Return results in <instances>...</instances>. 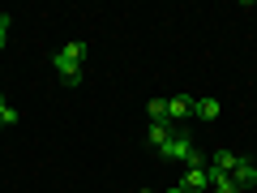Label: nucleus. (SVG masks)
<instances>
[{
    "label": "nucleus",
    "mask_w": 257,
    "mask_h": 193,
    "mask_svg": "<svg viewBox=\"0 0 257 193\" xmlns=\"http://www.w3.org/2000/svg\"><path fill=\"white\" fill-rule=\"evenodd\" d=\"M82 60H86V43L73 39V43H64L60 52H56L52 64H56V73H60L69 86H77V82H82Z\"/></svg>",
    "instance_id": "obj_1"
},
{
    "label": "nucleus",
    "mask_w": 257,
    "mask_h": 193,
    "mask_svg": "<svg viewBox=\"0 0 257 193\" xmlns=\"http://www.w3.org/2000/svg\"><path fill=\"white\" fill-rule=\"evenodd\" d=\"M163 159H180L184 167H206V155L197 150V142L184 138V133H172V142L163 146Z\"/></svg>",
    "instance_id": "obj_2"
},
{
    "label": "nucleus",
    "mask_w": 257,
    "mask_h": 193,
    "mask_svg": "<svg viewBox=\"0 0 257 193\" xmlns=\"http://www.w3.org/2000/svg\"><path fill=\"white\" fill-rule=\"evenodd\" d=\"M180 189L184 193H206L210 189V172H206V167H189V172L180 176Z\"/></svg>",
    "instance_id": "obj_3"
},
{
    "label": "nucleus",
    "mask_w": 257,
    "mask_h": 193,
    "mask_svg": "<svg viewBox=\"0 0 257 193\" xmlns=\"http://www.w3.org/2000/svg\"><path fill=\"white\" fill-rule=\"evenodd\" d=\"M231 180L240 184V193H244V189H253V184H257V163H253V159H240V163H236V172H231Z\"/></svg>",
    "instance_id": "obj_4"
},
{
    "label": "nucleus",
    "mask_w": 257,
    "mask_h": 193,
    "mask_svg": "<svg viewBox=\"0 0 257 193\" xmlns=\"http://www.w3.org/2000/svg\"><path fill=\"white\" fill-rule=\"evenodd\" d=\"M236 163H240V155H231V150H214L206 167H210V172H223V176H231V172H236Z\"/></svg>",
    "instance_id": "obj_5"
},
{
    "label": "nucleus",
    "mask_w": 257,
    "mask_h": 193,
    "mask_svg": "<svg viewBox=\"0 0 257 193\" xmlns=\"http://www.w3.org/2000/svg\"><path fill=\"white\" fill-rule=\"evenodd\" d=\"M184 116H193V99H189V94L167 99V120H184Z\"/></svg>",
    "instance_id": "obj_6"
},
{
    "label": "nucleus",
    "mask_w": 257,
    "mask_h": 193,
    "mask_svg": "<svg viewBox=\"0 0 257 193\" xmlns=\"http://www.w3.org/2000/svg\"><path fill=\"white\" fill-rule=\"evenodd\" d=\"M219 99H193V116L197 120H219Z\"/></svg>",
    "instance_id": "obj_7"
},
{
    "label": "nucleus",
    "mask_w": 257,
    "mask_h": 193,
    "mask_svg": "<svg viewBox=\"0 0 257 193\" xmlns=\"http://www.w3.org/2000/svg\"><path fill=\"white\" fill-rule=\"evenodd\" d=\"M206 172H210V167H206ZM210 189L214 193H240V184L231 180V176H223V172H210Z\"/></svg>",
    "instance_id": "obj_8"
},
{
    "label": "nucleus",
    "mask_w": 257,
    "mask_h": 193,
    "mask_svg": "<svg viewBox=\"0 0 257 193\" xmlns=\"http://www.w3.org/2000/svg\"><path fill=\"white\" fill-rule=\"evenodd\" d=\"M146 112H150V125H172V120H167V99H150Z\"/></svg>",
    "instance_id": "obj_9"
},
{
    "label": "nucleus",
    "mask_w": 257,
    "mask_h": 193,
    "mask_svg": "<svg viewBox=\"0 0 257 193\" xmlns=\"http://www.w3.org/2000/svg\"><path fill=\"white\" fill-rule=\"evenodd\" d=\"M146 138H150V146H159V150H163L167 142H172V125H150V133H146Z\"/></svg>",
    "instance_id": "obj_10"
},
{
    "label": "nucleus",
    "mask_w": 257,
    "mask_h": 193,
    "mask_svg": "<svg viewBox=\"0 0 257 193\" xmlns=\"http://www.w3.org/2000/svg\"><path fill=\"white\" fill-rule=\"evenodd\" d=\"M0 125H18V108L0 99Z\"/></svg>",
    "instance_id": "obj_11"
},
{
    "label": "nucleus",
    "mask_w": 257,
    "mask_h": 193,
    "mask_svg": "<svg viewBox=\"0 0 257 193\" xmlns=\"http://www.w3.org/2000/svg\"><path fill=\"white\" fill-rule=\"evenodd\" d=\"M9 30H13V18H9V13H0V47L9 43Z\"/></svg>",
    "instance_id": "obj_12"
},
{
    "label": "nucleus",
    "mask_w": 257,
    "mask_h": 193,
    "mask_svg": "<svg viewBox=\"0 0 257 193\" xmlns=\"http://www.w3.org/2000/svg\"><path fill=\"white\" fill-rule=\"evenodd\" d=\"M167 193H184V189H180V184H176V189H167Z\"/></svg>",
    "instance_id": "obj_13"
},
{
    "label": "nucleus",
    "mask_w": 257,
    "mask_h": 193,
    "mask_svg": "<svg viewBox=\"0 0 257 193\" xmlns=\"http://www.w3.org/2000/svg\"><path fill=\"white\" fill-rule=\"evenodd\" d=\"M142 193H155V189H142Z\"/></svg>",
    "instance_id": "obj_14"
},
{
    "label": "nucleus",
    "mask_w": 257,
    "mask_h": 193,
    "mask_svg": "<svg viewBox=\"0 0 257 193\" xmlns=\"http://www.w3.org/2000/svg\"><path fill=\"white\" fill-rule=\"evenodd\" d=\"M0 129H5V125H0Z\"/></svg>",
    "instance_id": "obj_15"
}]
</instances>
